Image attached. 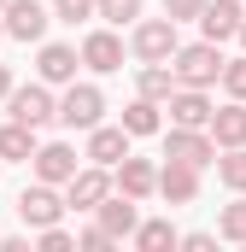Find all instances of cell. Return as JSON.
<instances>
[{"label": "cell", "instance_id": "1", "mask_svg": "<svg viewBox=\"0 0 246 252\" xmlns=\"http://www.w3.org/2000/svg\"><path fill=\"white\" fill-rule=\"evenodd\" d=\"M223 53H217V41H193V47H176V64H170V70H176V82H182V88H211V82H217V76H223Z\"/></svg>", "mask_w": 246, "mask_h": 252}, {"label": "cell", "instance_id": "2", "mask_svg": "<svg viewBox=\"0 0 246 252\" xmlns=\"http://www.w3.org/2000/svg\"><path fill=\"white\" fill-rule=\"evenodd\" d=\"M176 18H147V24H135V59L141 64H170L176 59Z\"/></svg>", "mask_w": 246, "mask_h": 252}, {"label": "cell", "instance_id": "3", "mask_svg": "<svg viewBox=\"0 0 246 252\" xmlns=\"http://www.w3.org/2000/svg\"><path fill=\"white\" fill-rule=\"evenodd\" d=\"M6 106H12L18 124H30V129H47L53 118H59V100L47 94V82H24V88H12Z\"/></svg>", "mask_w": 246, "mask_h": 252}, {"label": "cell", "instance_id": "4", "mask_svg": "<svg viewBox=\"0 0 246 252\" xmlns=\"http://www.w3.org/2000/svg\"><path fill=\"white\" fill-rule=\"evenodd\" d=\"M100 112H106V94H100L94 82H70V88H64V100H59V124L64 129H94Z\"/></svg>", "mask_w": 246, "mask_h": 252}, {"label": "cell", "instance_id": "5", "mask_svg": "<svg viewBox=\"0 0 246 252\" xmlns=\"http://www.w3.org/2000/svg\"><path fill=\"white\" fill-rule=\"evenodd\" d=\"M64 205H70V199H59V193H53V182H35V188L18 193V217H24L30 229H53Z\"/></svg>", "mask_w": 246, "mask_h": 252}, {"label": "cell", "instance_id": "6", "mask_svg": "<svg viewBox=\"0 0 246 252\" xmlns=\"http://www.w3.org/2000/svg\"><path fill=\"white\" fill-rule=\"evenodd\" d=\"M164 158H182V164H211L217 158V141H211V129L199 135V129H182V124H170V135H164Z\"/></svg>", "mask_w": 246, "mask_h": 252}, {"label": "cell", "instance_id": "7", "mask_svg": "<svg viewBox=\"0 0 246 252\" xmlns=\"http://www.w3.org/2000/svg\"><path fill=\"white\" fill-rule=\"evenodd\" d=\"M112 193V176H106V164H82L70 182H64V199H70V211H100V199Z\"/></svg>", "mask_w": 246, "mask_h": 252}, {"label": "cell", "instance_id": "8", "mask_svg": "<svg viewBox=\"0 0 246 252\" xmlns=\"http://www.w3.org/2000/svg\"><path fill=\"white\" fill-rule=\"evenodd\" d=\"M35 182H53V188H64L82 164H76V147H64V141H47V147H35Z\"/></svg>", "mask_w": 246, "mask_h": 252}, {"label": "cell", "instance_id": "9", "mask_svg": "<svg viewBox=\"0 0 246 252\" xmlns=\"http://www.w3.org/2000/svg\"><path fill=\"white\" fill-rule=\"evenodd\" d=\"M6 35L41 41V35H47V6H41V0H6Z\"/></svg>", "mask_w": 246, "mask_h": 252}, {"label": "cell", "instance_id": "10", "mask_svg": "<svg viewBox=\"0 0 246 252\" xmlns=\"http://www.w3.org/2000/svg\"><path fill=\"white\" fill-rule=\"evenodd\" d=\"M88 158H94V164H106V170H118L123 158H129V129H106V124H94L88 129Z\"/></svg>", "mask_w": 246, "mask_h": 252}, {"label": "cell", "instance_id": "11", "mask_svg": "<svg viewBox=\"0 0 246 252\" xmlns=\"http://www.w3.org/2000/svg\"><path fill=\"white\" fill-rule=\"evenodd\" d=\"M164 106H170V124H182V129H211V100H205V88H176Z\"/></svg>", "mask_w": 246, "mask_h": 252}, {"label": "cell", "instance_id": "12", "mask_svg": "<svg viewBox=\"0 0 246 252\" xmlns=\"http://www.w3.org/2000/svg\"><path fill=\"white\" fill-rule=\"evenodd\" d=\"M158 193H164L170 205H187V199L199 193V164H182V158H164V170H158Z\"/></svg>", "mask_w": 246, "mask_h": 252}, {"label": "cell", "instance_id": "13", "mask_svg": "<svg viewBox=\"0 0 246 252\" xmlns=\"http://www.w3.org/2000/svg\"><path fill=\"white\" fill-rule=\"evenodd\" d=\"M82 64L94 70V76H106V70H123V41L112 30H94L88 41H82Z\"/></svg>", "mask_w": 246, "mask_h": 252}, {"label": "cell", "instance_id": "14", "mask_svg": "<svg viewBox=\"0 0 246 252\" xmlns=\"http://www.w3.org/2000/svg\"><path fill=\"white\" fill-rule=\"evenodd\" d=\"M246 12L235 6V0H211L205 12H199V30H205V41H229V35H241Z\"/></svg>", "mask_w": 246, "mask_h": 252}, {"label": "cell", "instance_id": "15", "mask_svg": "<svg viewBox=\"0 0 246 252\" xmlns=\"http://www.w3.org/2000/svg\"><path fill=\"white\" fill-rule=\"evenodd\" d=\"M118 193H129V199H147V193H158V170H153V158H123L118 164Z\"/></svg>", "mask_w": 246, "mask_h": 252}, {"label": "cell", "instance_id": "16", "mask_svg": "<svg viewBox=\"0 0 246 252\" xmlns=\"http://www.w3.org/2000/svg\"><path fill=\"white\" fill-rule=\"evenodd\" d=\"M76 64H82L76 47L47 41V47H41V59H35V70H41V82H76Z\"/></svg>", "mask_w": 246, "mask_h": 252}, {"label": "cell", "instance_id": "17", "mask_svg": "<svg viewBox=\"0 0 246 252\" xmlns=\"http://www.w3.org/2000/svg\"><path fill=\"white\" fill-rule=\"evenodd\" d=\"M94 217H100V229H106L112 241H123V235H135V229H141V223H135V199H129V193H118V199L106 193Z\"/></svg>", "mask_w": 246, "mask_h": 252}, {"label": "cell", "instance_id": "18", "mask_svg": "<svg viewBox=\"0 0 246 252\" xmlns=\"http://www.w3.org/2000/svg\"><path fill=\"white\" fill-rule=\"evenodd\" d=\"M211 141H217V147H246V100L211 112Z\"/></svg>", "mask_w": 246, "mask_h": 252}, {"label": "cell", "instance_id": "19", "mask_svg": "<svg viewBox=\"0 0 246 252\" xmlns=\"http://www.w3.org/2000/svg\"><path fill=\"white\" fill-rule=\"evenodd\" d=\"M35 147H41V141H35V129H30V124H18V118H12V124L0 129V158L30 164V158H35Z\"/></svg>", "mask_w": 246, "mask_h": 252}, {"label": "cell", "instance_id": "20", "mask_svg": "<svg viewBox=\"0 0 246 252\" xmlns=\"http://www.w3.org/2000/svg\"><path fill=\"white\" fill-rule=\"evenodd\" d=\"M176 88H182V82H176V70H170V64H147V70H141V94H147V100H158V106H164Z\"/></svg>", "mask_w": 246, "mask_h": 252}, {"label": "cell", "instance_id": "21", "mask_svg": "<svg viewBox=\"0 0 246 252\" xmlns=\"http://www.w3.org/2000/svg\"><path fill=\"white\" fill-rule=\"evenodd\" d=\"M135 247H141V252H164V247H182V235H176L164 217H153V223L135 229Z\"/></svg>", "mask_w": 246, "mask_h": 252}, {"label": "cell", "instance_id": "22", "mask_svg": "<svg viewBox=\"0 0 246 252\" xmlns=\"http://www.w3.org/2000/svg\"><path fill=\"white\" fill-rule=\"evenodd\" d=\"M123 129L129 135H158V100H135V106H123Z\"/></svg>", "mask_w": 246, "mask_h": 252}, {"label": "cell", "instance_id": "23", "mask_svg": "<svg viewBox=\"0 0 246 252\" xmlns=\"http://www.w3.org/2000/svg\"><path fill=\"white\" fill-rule=\"evenodd\" d=\"M217 176H223V188L246 193V147H229V153L217 158Z\"/></svg>", "mask_w": 246, "mask_h": 252}, {"label": "cell", "instance_id": "24", "mask_svg": "<svg viewBox=\"0 0 246 252\" xmlns=\"http://www.w3.org/2000/svg\"><path fill=\"white\" fill-rule=\"evenodd\" d=\"M217 235H223V241H241V247H246V199L223 205V217H217Z\"/></svg>", "mask_w": 246, "mask_h": 252}, {"label": "cell", "instance_id": "25", "mask_svg": "<svg viewBox=\"0 0 246 252\" xmlns=\"http://www.w3.org/2000/svg\"><path fill=\"white\" fill-rule=\"evenodd\" d=\"M100 18L106 24H135L141 18V0H100Z\"/></svg>", "mask_w": 246, "mask_h": 252}, {"label": "cell", "instance_id": "26", "mask_svg": "<svg viewBox=\"0 0 246 252\" xmlns=\"http://www.w3.org/2000/svg\"><path fill=\"white\" fill-rule=\"evenodd\" d=\"M53 12H59L64 24H82V18H94V12H100V0H53Z\"/></svg>", "mask_w": 246, "mask_h": 252}, {"label": "cell", "instance_id": "27", "mask_svg": "<svg viewBox=\"0 0 246 252\" xmlns=\"http://www.w3.org/2000/svg\"><path fill=\"white\" fill-rule=\"evenodd\" d=\"M223 88H229L235 100H246V59H229V64H223Z\"/></svg>", "mask_w": 246, "mask_h": 252}, {"label": "cell", "instance_id": "28", "mask_svg": "<svg viewBox=\"0 0 246 252\" xmlns=\"http://www.w3.org/2000/svg\"><path fill=\"white\" fill-rule=\"evenodd\" d=\"M211 0H164V18H176V24H187V18H199Z\"/></svg>", "mask_w": 246, "mask_h": 252}, {"label": "cell", "instance_id": "29", "mask_svg": "<svg viewBox=\"0 0 246 252\" xmlns=\"http://www.w3.org/2000/svg\"><path fill=\"white\" fill-rule=\"evenodd\" d=\"M76 247H82V252H106V247H118V241H112V235L94 223V229H82V235H76Z\"/></svg>", "mask_w": 246, "mask_h": 252}, {"label": "cell", "instance_id": "30", "mask_svg": "<svg viewBox=\"0 0 246 252\" xmlns=\"http://www.w3.org/2000/svg\"><path fill=\"white\" fill-rule=\"evenodd\" d=\"M41 247H47V252H64V247H70V235L53 223V229H41Z\"/></svg>", "mask_w": 246, "mask_h": 252}, {"label": "cell", "instance_id": "31", "mask_svg": "<svg viewBox=\"0 0 246 252\" xmlns=\"http://www.w3.org/2000/svg\"><path fill=\"white\" fill-rule=\"evenodd\" d=\"M182 247H193V252H211V247H217V235H182Z\"/></svg>", "mask_w": 246, "mask_h": 252}, {"label": "cell", "instance_id": "32", "mask_svg": "<svg viewBox=\"0 0 246 252\" xmlns=\"http://www.w3.org/2000/svg\"><path fill=\"white\" fill-rule=\"evenodd\" d=\"M6 94H12V70L0 64V100H6Z\"/></svg>", "mask_w": 246, "mask_h": 252}, {"label": "cell", "instance_id": "33", "mask_svg": "<svg viewBox=\"0 0 246 252\" xmlns=\"http://www.w3.org/2000/svg\"><path fill=\"white\" fill-rule=\"evenodd\" d=\"M241 41H246V24H241Z\"/></svg>", "mask_w": 246, "mask_h": 252}, {"label": "cell", "instance_id": "34", "mask_svg": "<svg viewBox=\"0 0 246 252\" xmlns=\"http://www.w3.org/2000/svg\"><path fill=\"white\" fill-rule=\"evenodd\" d=\"M0 12H6V0H0Z\"/></svg>", "mask_w": 246, "mask_h": 252}, {"label": "cell", "instance_id": "35", "mask_svg": "<svg viewBox=\"0 0 246 252\" xmlns=\"http://www.w3.org/2000/svg\"><path fill=\"white\" fill-rule=\"evenodd\" d=\"M0 35H6V24H0Z\"/></svg>", "mask_w": 246, "mask_h": 252}, {"label": "cell", "instance_id": "36", "mask_svg": "<svg viewBox=\"0 0 246 252\" xmlns=\"http://www.w3.org/2000/svg\"><path fill=\"white\" fill-rule=\"evenodd\" d=\"M0 164H6V158H0Z\"/></svg>", "mask_w": 246, "mask_h": 252}]
</instances>
